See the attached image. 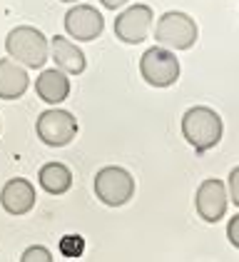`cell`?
<instances>
[{
	"mask_svg": "<svg viewBox=\"0 0 239 262\" xmlns=\"http://www.w3.org/2000/svg\"><path fill=\"white\" fill-rule=\"evenodd\" d=\"M222 135H224V122L212 107L195 105L182 115V138L197 152H207L217 147Z\"/></svg>",
	"mask_w": 239,
	"mask_h": 262,
	"instance_id": "1",
	"label": "cell"
},
{
	"mask_svg": "<svg viewBox=\"0 0 239 262\" xmlns=\"http://www.w3.org/2000/svg\"><path fill=\"white\" fill-rule=\"evenodd\" d=\"M5 50L13 60L20 65L30 68V70H42L45 60L50 58V48L47 38L33 25H18L8 33L5 38Z\"/></svg>",
	"mask_w": 239,
	"mask_h": 262,
	"instance_id": "2",
	"label": "cell"
},
{
	"mask_svg": "<svg viewBox=\"0 0 239 262\" xmlns=\"http://www.w3.org/2000/svg\"><path fill=\"white\" fill-rule=\"evenodd\" d=\"M179 58L175 55V50H167L162 45L147 48L139 58V75L142 80L152 88H170L179 80Z\"/></svg>",
	"mask_w": 239,
	"mask_h": 262,
	"instance_id": "3",
	"label": "cell"
},
{
	"mask_svg": "<svg viewBox=\"0 0 239 262\" xmlns=\"http://www.w3.org/2000/svg\"><path fill=\"white\" fill-rule=\"evenodd\" d=\"M197 23L182 10L164 13L155 25V40L167 50H189L197 42Z\"/></svg>",
	"mask_w": 239,
	"mask_h": 262,
	"instance_id": "4",
	"label": "cell"
},
{
	"mask_svg": "<svg viewBox=\"0 0 239 262\" xmlns=\"http://www.w3.org/2000/svg\"><path fill=\"white\" fill-rule=\"evenodd\" d=\"M135 195V178L119 167L107 165L95 175V198L107 207H122L132 200Z\"/></svg>",
	"mask_w": 239,
	"mask_h": 262,
	"instance_id": "5",
	"label": "cell"
},
{
	"mask_svg": "<svg viewBox=\"0 0 239 262\" xmlns=\"http://www.w3.org/2000/svg\"><path fill=\"white\" fill-rule=\"evenodd\" d=\"M35 133L50 147H65L78 135V120L67 110H45L35 122Z\"/></svg>",
	"mask_w": 239,
	"mask_h": 262,
	"instance_id": "6",
	"label": "cell"
},
{
	"mask_svg": "<svg viewBox=\"0 0 239 262\" xmlns=\"http://www.w3.org/2000/svg\"><path fill=\"white\" fill-rule=\"evenodd\" d=\"M152 8L150 5H130L125 8L115 20V35L119 42H127V45H137L147 38L150 28H152Z\"/></svg>",
	"mask_w": 239,
	"mask_h": 262,
	"instance_id": "7",
	"label": "cell"
},
{
	"mask_svg": "<svg viewBox=\"0 0 239 262\" xmlns=\"http://www.w3.org/2000/svg\"><path fill=\"white\" fill-rule=\"evenodd\" d=\"M105 30V20L102 13L92 5H75L65 13V33L78 42H90L98 40Z\"/></svg>",
	"mask_w": 239,
	"mask_h": 262,
	"instance_id": "8",
	"label": "cell"
},
{
	"mask_svg": "<svg viewBox=\"0 0 239 262\" xmlns=\"http://www.w3.org/2000/svg\"><path fill=\"white\" fill-rule=\"evenodd\" d=\"M227 205H229L227 185L219 178H209L197 187L195 207H197V215L204 222H219L227 212Z\"/></svg>",
	"mask_w": 239,
	"mask_h": 262,
	"instance_id": "9",
	"label": "cell"
},
{
	"mask_svg": "<svg viewBox=\"0 0 239 262\" xmlns=\"http://www.w3.org/2000/svg\"><path fill=\"white\" fill-rule=\"evenodd\" d=\"M0 205L8 215H28L35 207V187L25 178H10L0 190Z\"/></svg>",
	"mask_w": 239,
	"mask_h": 262,
	"instance_id": "10",
	"label": "cell"
},
{
	"mask_svg": "<svg viewBox=\"0 0 239 262\" xmlns=\"http://www.w3.org/2000/svg\"><path fill=\"white\" fill-rule=\"evenodd\" d=\"M47 48H50V58L55 60V65H58L62 73L80 75V73L87 68L85 53H82L73 40H67V38H62V35L50 38V45H47Z\"/></svg>",
	"mask_w": 239,
	"mask_h": 262,
	"instance_id": "11",
	"label": "cell"
},
{
	"mask_svg": "<svg viewBox=\"0 0 239 262\" xmlns=\"http://www.w3.org/2000/svg\"><path fill=\"white\" fill-rule=\"evenodd\" d=\"M30 78L25 73V65L13 58L0 60V100H18L25 95Z\"/></svg>",
	"mask_w": 239,
	"mask_h": 262,
	"instance_id": "12",
	"label": "cell"
},
{
	"mask_svg": "<svg viewBox=\"0 0 239 262\" xmlns=\"http://www.w3.org/2000/svg\"><path fill=\"white\" fill-rule=\"evenodd\" d=\"M35 90H38L40 100L50 102V105H58V102H62L70 95V78L60 68L58 70H45L42 68V73H40L38 80H35Z\"/></svg>",
	"mask_w": 239,
	"mask_h": 262,
	"instance_id": "13",
	"label": "cell"
},
{
	"mask_svg": "<svg viewBox=\"0 0 239 262\" xmlns=\"http://www.w3.org/2000/svg\"><path fill=\"white\" fill-rule=\"evenodd\" d=\"M38 182L47 195H65L73 185V172L62 162H47L40 167Z\"/></svg>",
	"mask_w": 239,
	"mask_h": 262,
	"instance_id": "14",
	"label": "cell"
},
{
	"mask_svg": "<svg viewBox=\"0 0 239 262\" xmlns=\"http://www.w3.org/2000/svg\"><path fill=\"white\" fill-rule=\"evenodd\" d=\"M60 250H62L65 257H78L80 252L85 250V242H82V237H78V235H67L65 240L60 242Z\"/></svg>",
	"mask_w": 239,
	"mask_h": 262,
	"instance_id": "15",
	"label": "cell"
},
{
	"mask_svg": "<svg viewBox=\"0 0 239 262\" xmlns=\"http://www.w3.org/2000/svg\"><path fill=\"white\" fill-rule=\"evenodd\" d=\"M20 262H53V255H50V250H45L40 245H33V247L22 250Z\"/></svg>",
	"mask_w": 239,
	"mask_h": 262,
	"instance_id": "16",
	"label": "cell"
},
{
	"mask_svg": "<svg viewBox=\"0 0 239 262\" xmlns=\"http://www.w3.org/2000/svg\"><path fill=\"white\" fill-rule=\"evenodd\" d=\"M227 187H229V198H232V202L239 207V167H234V170L229 172Z\"/></svg>",
	"mask_w": 239,
	"mask_h": 262,
	"instance_id": "17",
	"label": "cell"
},
{
	"mask_svg": "<svg viewBox=\"0 0 239 262\" xmlns=\"http://www.w3.org/2000/svg\"><path fill=\"white\" fill-rule=\"evenodd\" d=\"M227 237H229V242L239 250V215H234L232 220L227 222Z\"/></svg>",
	"mask_w": 239,
	"mask_h": 262,
	"instance_id": "18",
	"label": "cell"
},
{
	"mask_svg": "<svg viewBox=\"0 0 239 262\" xmlns=\"http://www.w3.org/2000/svg\"><path fill=\"white\" fill-rule=\"evenodd\" d=\"M102 3V8H107V10H119L127 0H100Z\"/></svg>",
	"mask_w": 239,
	"mask_h": 262,
	"instance_id": "19",
	"label": "cell"
},
{
	"mask_svg": "<svg viewBox=\"0 0 239 262\" xmlns=\"http://www.w3.org/2000/svg\"><path fill=\"white\" fill-rule=\"evenodd\" d=\"M60 3H78V0H60Z\"/></svg>",
	"mask_w": 239,
	"mask_h": 262,
	"instance_id": "20",
	"label": "cell"
}]
</instances>
